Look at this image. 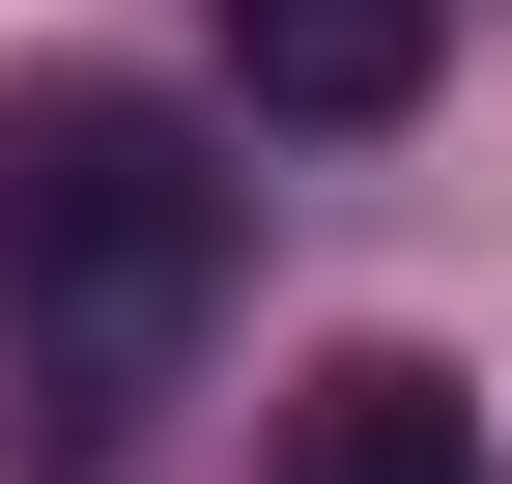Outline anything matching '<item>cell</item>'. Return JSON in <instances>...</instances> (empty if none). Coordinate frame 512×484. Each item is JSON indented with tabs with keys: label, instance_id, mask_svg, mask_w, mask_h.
Here are the masks:
<instances>
[{
	"label": "cell",
	"instance_id": "2",
	"mask_svg": "<svg viewBox=\"0 0 512 484\" xmlns=\"http://www.w3.org/2000/svg\"><path fill=\"white\" fill-rule=\"evenodd\" d=\"M228 86L313 114V143H370V114H427V57H456V0H200Z\"/></svg>",
	"mask_w": 512,
	"mask_h": 484
},
{
	"label": "cell",
	"instance_id": "3",
	"mask_svg": "<svg viewBox=\"0 0 512 484\" xmlns=\"http://www.w3.org/2000/svg\"><path fill=\"white\" fill-rule=\"evenodd\" d=\"M285 484H484V399L427 371V342H342V371L285 399Z\"/></svg>",
	"mask_w": 512,
	"mask_h": 484
},
{
	"label": "cell",
	"instance_id": "1",
	"mask_svg": "<svg viewBox=\"0 0 512 484\" xmlns=\"http://www.w3.org/2000/svg\"><path fill=\"white\" fill-rule=\"evenodd\" d=\"M228 314V171L143 86H29L0 114V371L57 428H143V371Z\"/></svg>",
	"mask_w": 512,
	"mask_h": 484
}]
</instances>
